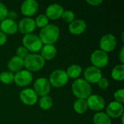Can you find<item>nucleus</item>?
Returning a JSON list of instances; mask_svg holds the SVG:
<instances>
[{
    "label": "nucleus",
    "instance_id": "f257e3e1",
    "mask_svg": "<svg viewBox=\"0 0 124 124\" xmlns=\"http://www.w3.org/2000/svg\"><path fill=\"white\" fill-rule=\"evenodd\" d=\"M60 28L54 24H48L42 28L39 32V38L42 44H53L55 43L60 36Z\"/></svg>",
    "mask_w": 124,
    "mask_h": 124
},
{
    "label": "nucleus",
    "instance_id": "f03ea898",
    "mask_svg": "<svg viewBox=\"0 0 124 124\" xmlns=\"http://www.w3.org/2000/svg\"><path fill=\"white\" fill-rule=\"evenodd\" d=\"M72 92L78 99L86 100L92 94V86L84 78H78L72 84Z\"/></svg>",
    "mask_w": 124,
    "mask_h": 124
},
{
    "label": "nucleus",
    "instance_id": "7ed1b4c3",
    "mask_svg": "<svg viewBox=\"0 0 124 124\" xmlns=\"http://www.w3.org/2000/svg\"><path fill=\"white\" fill-rule=\"evenodd\" d=\"M45 64V60L42 58L40 54L32 53L29 54L24 59V66L27 69V70L32 71H38L41 70Z\"/></svg>",
    "mask_w": 124,
    "mask_h": 124
},
{
    "label": "nucleus",
    "instance_id": "20e7f679",
    "mask_svg": "<svg viewBox=\"0 0 124 124\" xmlns=\"http://www.w3.org/2000/svg\"><path fill=\"white\" fill-rule=\"evenodd\" d=\"M22 41L23 46L32 52H37L40 51L42 47V42L40 38L33 33L25 35Z\"/></svg>",
    "mask_w": 124,
    "mask_h": 124
},
{
    "label": "nucleus",
    "instance_id": "39448f33",
    "mask_svg": "<svg viewBox=\"0 0 124 124\" xmlns=\"http://www.w3.org/2000/svg\"><path fill=\"white\" fill-rule=\"evenodd\" d=\"M68 76L66 71L64 70L57 69L54 70L49 76V83L52 86L56 88L64 86L68 81Z\"/></svg>",
    "mask_w": 124,
    "mask_h": 124
},
{
    "label": "nucleus",
    "instance_id": "423d86ee",
    "mask_svg": "<svg viewBox=\"0 0 124 124\" xmlns=\"http://www.w3.org/2000/svg\"><path fill=\"white\" fill-rule=\"evenodd\" d=\"M90 59L93 66L99 69L105 67L109 62V57L108 53L101 49H97L94 51L91 55Z\"/></svg>",
    "mask_w": 124,
    "mask_h": 124
},
{
    "label": "nucleus",
    "instance_id": "0eeeda50",
    "mask_svg": "<svg viewBox=\"0 0 124 124\" xmlns=\"http://www.w3.org/2000/svg\"><path fill=\"white\" fill-rule=\"evenodd\" d=\"M99 44L100 49L107 53L115 49L117 45V39L113 34L107 33L100 39Z\"/></svg>",
    "mask_w": 124,
    "mask_h": 124
},
{
    "label": "nucleus",
    "instance_id": "6e6552de",
    "mask_svg": "<svg viewBox=\"0 0 124 124\" xmlns=\"http://www.w3.org/2000/svg\"><path fill=\"white\" fill-rule=\"evenodd\" d=\"M34 91L37 95L41 97L48 95L51 90V84L49 80L46 78H39L36 79L33 84Z\"/></svg>",
    "mask_w": 124,
    "mask_h": 124
},
{
    "label": "nucleus",
    "instance_id": "1a4fd4ad",
    "mask_svg": "<svg viewBox=\"0 0 124 124\" xmlns=\"http://www.w3.org/2000/svg\"><path fill=\"white\" fill-rule=\"evenodd\" d=\"M33 81L32 73L27 70H21L14 75V81L19 86H26Z\"/></svg>",
    "mask_w": 124,
    "mask_h": 124
},
{
    "label": "nucleus",
    "instance_id": "9d476101",
    "mask_svg": "<svg viewBox=\"0 0 124 124\" xmlns=\"http://www.w3.org/2000/svg\"><path fill=\"white\" fill-rule=\"evenodd\" d=\"M84 79L89 84L97 83L102 78V73L101 70L94 66L87 67L84 70Z\"/></svg>",
    "mask_w": 124,
    "mask_h": 124
},
{
    "label": "nucleus",
    "instance_id": "9b49d317",
    "mask_svg": "<svg viewBox=\"0 0 124 124\" xmlns=\"http://www.w3.org/2000/svg\"><path fill=\"white\" fill-rule=\"evenodd\" d=\"M86 100L88 108L94 111L102 110L105 106V102L103 97L98 94H91Z\"/></svg>",
    "mask_w": 124,
    "mask_h": 124
},
{
    "label": "nucleus",
    "instance_id": "f8f14e48",
    "mask_svg": "<svg viewBox=\"0 0 124 124\" xmlns=\"http://www.w3.org/2000/svg\"><path fill=\"white\" fill-rule=\"evenodd\" d=\"M20 99L26 105H33L38 100V95L33 89L27 88L20 92Z\"/></svg>",
    "mask_w": 124,
    "mask_h": 124
},
{
    "label": "nucleus",
    "instance_id": "ddd939ff",
    "mask_svg": "<svg viewBox=\"0 0 124 124\" xmlns=\"http://www.w3.org/2000/svg\"><path fill=\"white\" fill-rule=\"evenodd\" d=\"M36 27V25L35 23V20L31 17H24L21 19L17 23L18 30L20 31V33L25 35L32 33Z\"/></svg>",
    "mask_w": 124,
    "mask_h": 124
},
{
    "label": "nucleus",
    "instance_id": "4468645a",
    "mask_svg": "<svg viewBox=\"0 0 124 124\" xmlns=\"http://www.w3.org/2000/svg\"><path fill=\"white\" fill-rule=\"evenodd\" d=\"M106 114L112 118H118L124 115V105L113 101L110 102L106 108Z\"/></svg>",
    "mask_w": 124,
    "mask_h": 124
},
{
    "label": "nucleus",
    "instance_id": "2eb2a0df",
    "mask_svg": "<svg viewBox=\"0 0 124 124\" xmlns=\"http://www.w3.org/2000/svg\"><path fill=\"white\" fill-rule=\"evenodd\" d=\"M39 9V4L35 0H25L23 2L20 7V10L23 15L29 17L33 15Z\"/></svg>",
    "mask_w": 124,
    "mask_h": 124
},
{
    "label": "nucleus",
    "instance_id": "dca6fc26",
    "mask_svg": "<svg viewBox=\"0 0 124 124\" xmlns=\"http://www.w3.org/2000/svg\"><path fill=\"white\" fill-rule=\"evenodd\" d=\"M64 9L62 6L59 4H52L49 5L46 9V15L49 19L51 20H57L61 17Z\"/></svg>",
    "mask_w": 124,
    "mask_h": 124
},
{
    "label": "nucleus",
    "instance_id": "f3484780",
    "mask_svg": "<svg viewBox=\"0 0 124 124\" xmlns=\"http://www.w3.org/2000/svg\"><path fill=\"white\" fill-rule=\"evenodd\" d=\"M0 29L1 30V32L4 34H14L18 30L17 23L14 20L6 18L4 20L1 21Z\"/></svg>",
    "mask_w": 124,
    "mask_h": 124
},
{
    "label": "nucleus",
    "instance_id": "a211bd4d",
    "mask_svg": "<svg viewBox=\"0 0 124 124\" xmlns=\"http://www.w3.org/2000/svg\"><path fill=\"white\" fill-rule=\"evenodd\" d=\"M86 28V23L84 20L77 19L73 20L68 26V30L70 33L73 35H80L85 31Z\"/></svg>",
    "mask_w": 124,
    "mask_h": 124
},
{
    "label": "nucleus",
    "instance_id": "6ab92c4d",
    "mask_svg": "<svg viewBox=\"0 0 124 124\" xmlns=\"http://www.w3.org/2000/svg\"><path fill=\"white\" fill-rule=\"evenodd\" d=\"M24 66V60L17 57L13 56L9 59L7 62V68L12 73H17L23 68Z\"/></svg>",
    "mask_w": 124,
    "mask_h": 124
},
{
    "label": "nucleus",
    "instance_id": "aec40b11",
    "mask_svg": "<svg viewBox=\"0 0 124 124\" xmlns=\"http://www.w3.org/2000/svg\"><path fill=\"white\" fill-rule=\"evenodd\" d=\"M57 54V49L53 44H45L41 49V56L44 60H51L54 58Z\"/></svg>",
    "mask_w": 124,
    "mask_h": 124
},
{
    "label": "nucleus",
    "instance_id": "412c9836",
    "mask_svg": "<svg viewBox=\"0 0 124 124\" xmlns=\"http://www.w3.org/2000/svg\"><path fill=\"white\" fill-rule=\"evenodd\" d=\"M93 123L94 124H111V119L105 113L99 112L94 114Z\"/></svg>",
    "mask_w": 124,
    "mask_h": 124
},
{
    "label": "nucleus",
    "instance_id": "4be33fe9",
    "mask_svg": "<svg viewBox=\"0 0 124 124\" xmlns=\"http://www.w3.org/2000/svg\"><path fill=\"white\" fill-rule=\"evenodd\" d=\"M73 109L76 113L78 114H83L86 112L88 109V105L86 100L78 99L73 103Z\"/></svg>",
    "mask_w": 124,
    "mask_h": 124
},
{
    "label": "nucleus",
    "instance_id": "5701e85b",
    "mask_svg": "<svg viewBox=\"0 0 124 124\" xmlns=\"http://www.w3.org/2000/svg\"><path fill=\"white\" fill-rule=\"evenodd\" d=\"M82 73V68L80 65L77 64H73L69 66L66 70V73L68 78H78Z\"/></svg>",
    "mask_w": 124,
    "mask_h": 124
},
{
    "label": "nucleus",
    "instance_id": "b1692460",
    "mask_svg": "<svg viewBox=\"0 0 124 124\" xmlns=\"http://www.w3.org/2000/svg\"><path fill=\"white\" fill-rule=\"evenodd\" d=\"M112 78L116 81H123L124 79V64H120L113 69L111 73Z\"/></svg>",
    "mask_w": 124,
    "mask_h": 124
},
{
    "label": "nucleus",
    "instance_id": "393cba45",
    "mask_svg": "<svg viewBox=\"0 0 124 124\" xmlns=\"http://www.w3.org/2000/svg\"><path fill=\"white\" fill-rule=\"evenodd\" d=\"M39 103V106L41 109L46 110L50 109L52 107L53 100L49 95H46V96H43L40 98Z\"/></svg>",
    "mask_w": 124,
    "mask_h": 124
},
{
    "label": "nucleus",
    "instance_id": "a878e982",
    "mask_svg": "<svg viewBox=\"0 0 124 124\" xmlns=\"http://www.w3.org/2000/svg\"><path fill=\"white\" fill-rule=\"evenodd\" d=\"M0 81L5 84H9L14 81V74L10 71H3L0 73Z\"/></svg>",
    "mask_w": 124,
    "mask_h": 124
},
{
    "label": "nucleus",
    "instance_id": "bb28decb",
    "mask_svg": "<svg viewBox=\"0 0 124 124\" xmlns=\"http://www.w3.org/2000/svg\"><path fill=\"white\" fill-rule=\"evenodd\" d=\"M48 23H49V18L44 14H40L39 15L37 16V17L35 20L36 25L41 28L45 27L46 25H48L49 24Z\"/></svg>",
    "mask_w": 124,
    "mask_h": 124
},
{
    "label": "nucleus",
    "instance_id": "cd10ccee",
    "mask_svg": "<svg viewBox=\"0 0 124 124\" xmlns=\"http://www.w3.org/2000/svg\"><path fill=\"white\" fill-rule=\"evenodd\" d=\"M61 17L62 18V20L68 23H70L73 20H74V17H75V14L73 11L67 9V10H64L62 12V15L61 16Z\"/></svg>",
    "mask_w": 124,
    "mask_h": 124
},
{
    "label": "nucleus",
    "instance_id": "c85d7f7f",
    "mask_svg": "<svg viewBox=\"0 0 124 124\" xmlns=\"http://www.w3.org/2000/svg\"><path fill=\"white\" fill-rule=\"evenodd\" d=\"M16 54H17L16 56H17V57H19L24 60L29 54V51L25 47H24L23 46H20L17 49Z\"/></svg>",
    "mask_w": 124,
    "mask_h": 124
},
{
    "label": "nucleus",
    "instance_id": "c756f323",
    "mask_svg": "<svg viewBox=\"0 0 124 124\" xmlns=\"http://www.w3.org/2000/svg\"><path fill=\"white\" fill-rule=\"evenodd\" d=\"M114 98L116 100V102H118L119 103L124 102V90L123 89H120L117 90L114 93Z\"/></svg>",
    "mask_w": 124,
    "mask_h": 124
},
{
    "label": "nucleus",
    "instance_id": "7c9ffc66",
    "mask_svg": "<svg viewBox=\"0 0 124 124\" xmlns=\"http://www.w3.org/2000/svg\"><path fill=\"white\" fill-rule=\"evenodd\" d=\"M8 12L5 4L0 1V21H2L7 17Z\"/></svg>",
    "mask_w": 124,
    "mask_h": 124
},
{
    "label": "nucleus",
    "instance_id": "2f4dec72",
    "mask_svg": "<svg viewBox=\"0 0 124 124\" xmlns=\"http://www.w3.org/2000/svg\"><path fill=\"white\" fill-rule=\"evenodd\" d=\"M98 86L100 89H106L109 86V81L107 78H102L98 82Z\"/></svg>",
    "mask_w": 124,
    "mask_h": 124
},
{
    "label": "nucleus",
    "instance_id": "473e14b6",
    "mask_svg": "<svg viewBox=\"0 0 124 124\" xmlns=\"http://www.w3.org/2000/svg\"><path fill=\"white\" fill-rule=\"evenodd\" d=\"M7 35L2 32H0V46L4 44L7 41Z\"/></svg>",
    "mask_w": 124,
    "mask_h": 124
},
{
    "label": "nucleus",
    "instance_id": "72a5a7b5",
    "mask_svg": "<svg viewBox=\"0 0 124 124\" xmlns=\"http://www.w3.org/2000/svg\"><path fill=\"white\" fill-rule=\"evenodd\" d=\"M86 2L92 6H98L102 2V0H86Z\"/></svg>",
    "mask_w": 124,
    "mask_h": 124
},
{
    "label": "nucleus",
    "instance_id": "f704fd0d",
    "mask_svg": "<svg viewBox=\"0 0 124 124\" xmlns=\"http://www.w3.org/2000/svg\"><path fill=\"white\" fill-rule=\"evenodd\" d=\"M7 16L9 17L8 18L14 20V18H16V17H17V13L15 11H9V12H8Z\"/></svg>",
    "mask_w": 124,
    "mask_h": 124
},
{
    "label": "nucleus",
    "instance_id": "c9c22d12",
    "mask_svg": "<svg viewBox=\"0 0 124 124\" xmlns=\"http://www.w3.org/2000/svg\"><path fill=\"white\" fill-rule=\"evenodd\" d=\"M120 60L121 62V64H124V46H123L121 51H120V54H119Z\"/></svg>",
    "mask_w": 124,
    "mask_h": 124
}]
</instances>
